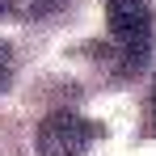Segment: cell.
<instances>
[{"mask_svg":"<svg viewBox=\"0 0 156 156\" xmlns=\"http://www.w3.org/2000/svg\"><path fill=\"white\" fill-rule=\"evenodd\" d=\"M148 135H156V89H152V97H148Z\"/></svg>","mask_w":156,"mask_h":156,"instance_id":"obj_5","label":"cell"},{"mask_svg":"<svg viewBox=\"0 0 156 156\" xmlns=\"http://www.w3.org/2000/svg\"><path fill=\"white\" fill-rule=\"evenodd\" d=\"M0 17H4V0H0Z\"/></svg>","mask_w":156,"mask_h":156,"instance_id":"obj_6","label":"cell"},{"mask_svg":"<svg viewBox=\"0 0 156 156\" xmlns=\"http://www.w3.org/2000/svg\"><path fill=\"white\" fill-rule=\"evenodd\" d=\"M101 135L97 122L72 110H55L38 122V156H84V148Z\"/></svg>","mask_w":156,"mask_h":156,"instance_id":"obj_2","label":"cell"},{"mask_svg":"<svg viewBox=\"0 0 156 156\" xmlns=\"http://www.w3.org/2000/svg\"><path fill=\"white\" fill-rule=\"evenodd\" d=\"M105 26L122 51V72H135L152 55V9H148V0H105Z\"/></svg>","mask_w":156,"mask_h":156,"instance_id":"obj_1","label":"cell"},{"mask_svg":"<svg viewBox=\"0 0 156 156\" xmlns=\"http://www.w3.org/2000/svg\"><path fill=\"white\" fill-rule=\"evenodd\" d=\"M68 0H4V13H13V17H26V21H38V17H51L59 13Z\"/></svg>","mask_w":156,"mask_h":156,"instance_id":"obj_3","label":"cell"},{"mask_svg":"<svg viewBox=\"0 0 156 156\" xmlns=\"http://www.w3.org/2000/svg\"><path fill=\"white\" fill-rule=\"evenodd\" d=\"M13 84V51H9V42H0V93Z\"/></svg>","mask_w":156,"mask_h":156,"instance_id":"obj_4","label":"cell"}]
</instances>
